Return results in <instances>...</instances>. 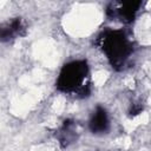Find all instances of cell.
<instances>
[{
	"label": "cell",
	"instance_id": "cell-1",
	"mask_svg": "<svg viewBox=\"0 0 151 151\" xmlns=\"http://www.w3.org/2000/svg\"><path fill=\"white\" fill-rule=\"evenodd\" d=\"M85 74H86V67L84 65H81L78 61L72 63L67 65L61 72L60 81L66 90L74 88L76 86L79 87L85 79Z\"/></svg>",
	"mask_w": 151,
	"mask_h": 151
},
{
	"label": "cell",
	"instance_id": "cell-2",
	"mask_svg": "<svg viewBox=\"0 0 151 151\" xmlns=\"http://www.w3.org/2000/svg\"><path fill=\"white\" fill-rule=\"evenodd\" d=\"M127 48L126 39L123 35L112 34L105 39V50L112 55V58H122Z\"/></svg>",
	"mask_w": 151,
	"mask_h": 151
}]
</instances>
